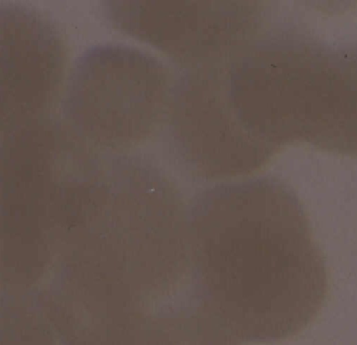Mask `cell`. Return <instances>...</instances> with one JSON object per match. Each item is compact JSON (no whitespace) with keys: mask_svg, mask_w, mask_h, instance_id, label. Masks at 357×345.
I'll return each mask as SVG.
<instances>
[{"mask_svg":"<svg viewBox=\"0 0 357 345\" xmlns=\"http://www.w3.org/2000/svg\"><path fill=\"white\" fill-rule=\"evenodd\" d=\"M236 338L210 311L165 320L154 332L150 345H239Z\"/></svg>","mask_w":357,"mask_h":345,"instance_id":"2","label":"cell"},{"mask_svg":"<svg viewBox=\"0 0 357 345\" xmlns=\"http://www.w3.org/2000/svg\"><path fill=\"white\" fill-rule=\"evenodd\" d=\"M217 203L208 250L213 313L248 342L296 336L328 294L325 259L298 196L275 177H259Z\"/></svg>","mask_w":357,"mask_h":345,"instance_id":"1","label":"cell"}]
</instances>
